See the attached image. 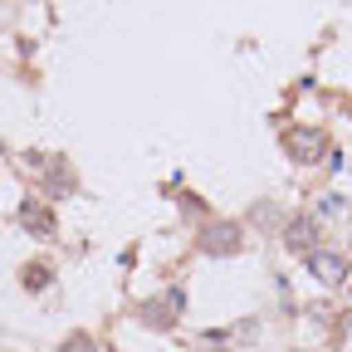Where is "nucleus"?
Instances as JSON below:
<instances>
[{"instance_id":"f257e3e1","label":"nucleus","mask_w":352,"mask_h":352,"mask_svg":"<svg viewBox=\"0 0 352 352\" xmlns=\"http://www.w3.org/2000/svg\"><path fill=\"white\" fill-rule=\"evenodd\" d=\"M284 147H289V157L294 162H318V152H323V132L318 127H294V132H284Z\"/></svg>"},{"instance_id":"f03ea898","label":"nucleus","mask_w":352,"mask_h":352,"mask_svg":"<svg viewBox=\"0 0 352 352\" xmlns=\"http://www.w3.org/2000/svg\"><path fill=\"white\" fill-rule=\"evenodd\" d=\"M308 270H314L323 284H342L347 279V259L333 254V250H314V254H308Z\"/></svg>"},{"instance_id":"7ed1b4c3","label":"nucleus","mask_w":352,"mask_h":352,"mask_svg":"<svg viewBox=\"0 0 352 352\" xmlns=\"http://www.w3.org/2000/svg\"><path fill=\"white\" fill-rule=\"evenodd\" d=\"M284 245H289V250H298V254H314V250H318V226H314L308 215H303V220H294V226L284 230Z\"/></svg>"},{"instance_id":"20e7f679","label":"nucleus","mask_w":352,"mask_h":352,"mask_svg":"<svg viewBox=\"0 0 352 352\" xmlns=\"http://www.w3.org/2000/svg\"><path fill=\"white\" fill-rule=\"evenodd\" d=\"M20 220H25V230H34L39 240H54V215L44 210L39 201H25L20 206Z\"/></svg>"},{"instance_id":"39448f33","label":"nucleus","mask_w":352,"mask_h":352,"mask_svg":"<svg viewBox=\"0 0 352 352\" xmlns=\"http://www.w3.org/2000/svg\"><path fill=\"white\" fill-rule=\"evenodd\" d=\"M201 245H206L210 254H230V250H240V230H235V226H210Z\"/></svg>"},{"instance_id":"423d86ee","label":"nucleus","mask_w":352,"mask_h":352,"mask_svg":"<svg viewBox=\"0 0 352 352\" xmlns=\"http://www.w3.org/2000/svg\"><path fill=\"white\" fill-rule=\"evenodd\" d=\"M50 284V264H30L25 270V289H44Z\"/></svg>"},{"instance_id":"0eeeda50","label":"nucleus","mask_w":352,"mask_h":352,"mask_svg":"<svg viewBox=\"0 0 352 352\" xmlns=\"http://www.w3.org/2000/svg\"><path fill=\"white\" fill-rule=\"evenodd\" d=\"M59 352H98V347H94V338H88V333H74Z\"/></svg>"}]
</instances>
